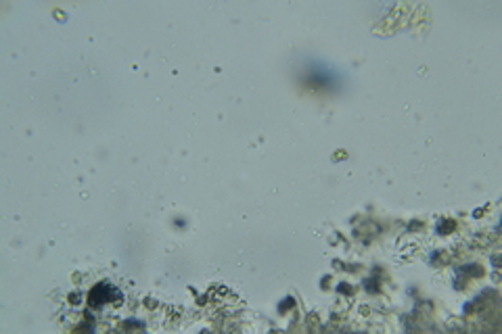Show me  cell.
Returning a JSON list of instances; mask_svg holds the SVG:
<instances>
[{"instance_id":"cell-1","label":"cell","mask_w":502,"mask_h":334,"mask_svg":"<svg viewBox=\"0 0 502 334\" xmlns=\"http://www.w3.org/2000/svg\"><path fill=\"white\" fill-rule=\"evenodd\" d=\"M107 299H109V297H107V284H101V286L92 288L90 297H88V301H90L92 307H99V305H103Z\"/></svg>"}]
</instances>
